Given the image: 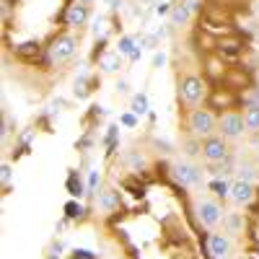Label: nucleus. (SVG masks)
Segmentation results:
<instances>
[{
  "instance_id": "obj_1",
  "label": "nucleus",
  "mask_w": 259,
  "mask_h": 259,
  "mask_svg": "<svg viewBox=\"0 0 259 259\" xmlns=\"http://www.w3.org/2000/svg\"><path fill=\"white\" fill-rule=\"evenodd\" d=\"M187 127L194 138H207V135H212V130L218 127V119H215V114L210 109H192Z\"/></svg>"
},
{
  "instance_id": "obj_2",
  "label": "nucleus",
  "mask_w": 259,
  "mask_h": 259,
  "mask_svg": "<svg viewBox=\"0 0 259 259\" xmlns=\"http://www.w3.org/2000/svg\"><path fill=\"white\" fill-rule=\"evenodd\" d=\"M200 153L207 163H218L228 158V140L223 135H207L200 143Z\"/></svg>"
},
{
  "instance_id": "obj_3",
  "label": "nucleus",
  "mask_w": 259,
  "mask_h": 259,
  "mask_svg": "<svg viewBox=\"0 0 259 259\" xmlns=\"http://www.w3.org/2000/svg\"><path fill=\"white\" fill-rule=\"evenodd\" d=\"M218 133H221L226 140H239V138L246 133L244 114H239V112H226V114L218 119Z\"/></svg>"
},
{
  "instance_id": "obj_4",
  "label": "nucleus",
  "mask_w": 259,
  "mask_h": 259,
  "mask_svg": "<svg viewBox=\"0 0 259 259\" xmlns=\"http://www.w3.org/2000/svg\"><path fill=\"white\" fill-rule=\"evenodd\" d=\"M75 50H78V39L70 36V34H62L50 45V60L55 65H62V62H68L75 55Z\"/></svg>"
},
{
  "instance_id": "obj_5",
  "label": "nucleus",
  "mask_w": 259,
  "mask_h": 259,
  "mask_svg": "<svg viewBox=\"0 0 259 259\" xmlns=\"http://www.w3.org/2000/svg\"><path fill=\"white\" fill-rule=\"evenodd\" d=\"M179 96H182V101L189 104V106L200 104L202 96H205V83H202V78H197V75L182 78V83H179Z\"/></svg>"
},
{
  "instance_id": "obj_6",
  "label": "nucleus",
  "mask_w": 259,
  "mask_h": 259,
  "mask_svg": "<svg viewBox=\"0 0 259 259\" xmlns=\"http://www.w3.org/2000/svg\"><path fill=\"white\" fill-rule=\"evenodd\" d=\"M197 218L202 226L212 228V226H218L221 218H223V207L215 202V200H200L197 202Z\"/></svg>"
},
{
  "instance_id": "obj_7",
  "label": "nucleus",
  "mask_w": 259,
  "mask_h": 259,
  "mask_svg": "<svg viewBox=\"0 0 259 259\" xmlns=\"http://www.w3.org/2000/svg\"><path fill=\"white\" fill-rule=\"evenodd\" d=\"M174 179L182 184V187H197L200 184V168L194 166V163H189V161H179V163H174Z\"/></svg>"
},
{
  "instance_id": "obj_8",
  "label": "nucleus",
  "mask_w": 259,
  "mask_h": 259,
  "mask_svg": "<svg viewBox=\"0 0 259 259\" xmlns=\"http://www.w3.org/2000/svg\"><path fill=\"white\" fill-rule=\"evenodd\" d=\"M231 200L236 205H249L254 200V184L251 182H244V179H236L231 184Z\"/></svg>"
},
{
  "instance_id": "obj_9",
  "label": "nucleus",
  "mask_w": 259,
  "mask_h": 259,
  "mask_svg": "<svg viewBox=\"0 0 259 259\" xmlns=\"http://www.w3.org/2000/svg\"><path fill=\"white\" fill-rule=\"evenodd\" d=\"M207 249H210L212 259H228L231 256V239L223 233H212L207 239Z\"/></svg>"
},
{
  "instance_id": "obj_10",
  "label": "nucleus",
  "mask_w": 259,
  "mask_h": 259,
  "mask_svg": "<svg viewBox=\"0 0 259 259\" xmlns=\"http://www.w3.org/2000/svg\"><path fill=\"white\" fill-rule=\"evenodd\" d=\"M85 21H89V6L78 0V3H73L68 8V13H65V24L68 26H83Z\"/></svg>"
},
{
  "instance_id": "obj_11",
  "label": "nucleus",
  "mask_w": 259,
  "mask_h": 259,
  "mask_svg": "<svg viewBox=\"0 0 259 259\" xmlns=\"http://www.w3.org/2000/svg\"><path fill=\"white\" fill-rule=\"evenodd\" d=\"M99 207L104 210V212H112V210H119V205H122V200H119V192L117 189H104L101 194H99Z\"/></svg>"
},
{
  "instance_id": "obj_12",
  "label": "nucleus",
  "mask_w": 259,
  "mask_h": 259,
  "mask_svg": "<svg viewBox=\"0 0 259 259\" xmlns=\"http://www.w3.org/2000/svg\"><path fill=\"white\" fill-rule=\"evenodd\" d=\"M168 18H171V26H184V24H189L192 11L184 6V0H182V3H174V6H171Z\"/></svg>"
},
{
  "instance_id": "obj_13",
  "label": "nucleus",
  "mask_w": 259,
  "mask_h": 259,
  "mask_svg": "<svg viewBox=\"0 0 259 259\" xmlns=\"http://www.w3.org/2000/svg\"><path fill=\"white\" fill-rule=\"evenodd\" d=\"M99 68H101L104 73H117V70L122 68V57H119V52H106V55H101Z\"/></svg>"
},
{
  "instance_id": "obj_14",
  "label": "nucleus",
  "mask_w": 259,
  "mask_h": 259,
  "mask_svg": "<svg viewBox=\"0 0 259 259\" xmlns=\"http://www.w3.org/2000/svg\"><path fill=\"white\" fill-rule=\"evenodd\" d=\"M83 182H80V174L78 171H70L68 174V194L70 197H83Z\"/></svg>"
},
{
  "instance_id": "obj_15",
  "label": "nucleus",
  "mask_w": 259,
  "mask_h": 259,
  "mask_svg": "<svg viewBox=\"0 0 259 259\" xmlns=\"http://www.w3.org/2000/svg\"><path fill=\"white\" fill-rule=\"evenodd\" d=\"M244 122L249 133H259V106H249L244 112Z\"/></svg>"
},
{
  "instance_id": "obj_16",
  "label": "nucleus",
  "mask_w": 259,
  "mask_h": 259,
  "mask_svg": "<svg viewBox=\"0 0 259 259\" xmlns=\"http://www.w3.org/2000/svg\"><path fill=\"white\" fill-rule=\"evenodd\" d=\"M210 174H212V179H221V177L231 174V158L218 161V163H210Z\"/></svg>"
},
{
  "instance_id": "obj_17",
  "label": "nucleus",
  "mask_w": 259,
  "mask_h": 259,
  "mask_svg": "<svg viewBox=\"0 0 259 259\" xmlns=\"http://www.w3.org/2000/svg\"><path fill=\"white\" fill-rule=\"evenodd\" d=\"M130 109H133V114H145L148 112V96L145 94H135L133 96V104H130Z\"/></svg>"
},
{
  "instance_id": "obj_18",
  "label": "nucleus",
  "mask_w": 259,
  "mask_h": 259,
  "mask_svg": "<svg viewBox=\"0 0 259 259\" xmlns=\"http://www.w3.org/2000/svg\"><path fill=\"white\" fill-rule=\"evenodd\" d=\"M210 189L218 194V197H231V184L226 179H212L210 182Z\"/></svg>"
},
{
  "instance_id": "obj_19",
  "label": "nucleus",
  "mask_w": 259,
  "mask_h": 259,
  "mask_svg": "<svg viewBox=\"0 0 259 259\" xmlns=\"http://www.w3.org/2000/svg\"><path fill=\"white\" fill-rule=\"evenodd\" d=\"M85 210H83V205L80 202H75V200H70L68 205H65V218L68 221H75V218H80Z\"/></svg>"
},
{
  "instance_id": "obj_20",
  "label": "nucleus",
  "mask_w": 259,
  "mask_h": 259,
  "mask_svg": "<svg viewBox=\"0 0 259 259\" xmlns=\"http://www.w3.org/2000/svg\"><path fill=\"white\" fill-rule=\"evenodd\" d=\"M117 47H119L117 52H119V55H127V57H133V52L138 50V47H135V39H133V36H122Z\"/></svg>"
},
{
  "instance_id": "obj_21",
  "label": "nucleus",
  "mask_w": 259,
  "mask_h": 259,
  "mask_svg": "<svg viewBox=\"0 0 259 259\" xmlns=\"http://www.w3.org/2000/svg\"><path fill=\"white\" fill-rule=\"evenodd\" d=\"M241 104L246 106H259V89H249L246 94H241Z\"/></svg>"
},
{
  "instance_id": "obj_22",
  "label": "nucleus",
  "mask_w": 259,
  "mask_h": 259,
  "mask_svg": "<svg viewBox=\"0 0 259 259\" xmlns=\"http://www.w3.org/2000/svg\"><path fill=\"white\" fill-rule=\"evenodd\" d=\"M236 171H239V179H244V182H251V184H254V177H256V174H254V166H251V163H241Z\"/></svg>"
},
{
  "instance_id": "obj_23",
  "label": "nucleus",
  "mask_w": 259,
  "mask_h": 259,
  "mask_svg": "<svg viewBox=\"0 0 259 259\" xmlns=\"http://www.w3.org/2000/svg\"><path fill=\"white\" fill-rule=\"evenodd\" d=\"M127 163L133 166V168H140V166L145 163V158H143V156H138V153H127Z\"/></svg>"
},
{
  "instance_id": "obj_24",
  "label": "nucleus",
  "mask_w": 259,
  "mask_h": 259,
  "mask_svg": "<svg viewBox=\"0 0 259 259\" xmlns=\"http://www.w3.org/2000/svg\"><path fill=\"white\" fill-rule=\"evenodd\" d=\"M60 254H62V244H60V241L47 249V259H60Z\"/></svg>"
},
{
  "instance_id": "obj_25",
  "label": "nucleus",
  "mask_w": 259,
  "mask_h": 259,
  "mask_svg": "<svg viewBox=\"0 0 259 259\" xmlns=\"http://www.w3.org/2000/svg\"><path fill=\"white\" fill-rule=\"evenodd\" d=\"M73 259H96V254L89 251V249H75L73 251Z\"/></svg>"
},
{
  "instance_id": "obj_26",
  "label": "nucleus",
  "mask_w": 259,
  "mask_h": 259,
  "mask_svg": "<svg viewBox=\"0 0 259 259\" xmlns=\"http://www.w3.org/2000/svg\"><path fill=\"white\" fill-rule=\"evenodd\" d=\"M104 26H106L104 18H96V21H94V34H96V36H104Z\"/></svg>"
},
{
  "instance_id": "obj_27",
  "label": "nucleus",
  "mask_w": 259,
  "mask_h": 259,
  "mask_svg": "<svg viewBox=\"0 0 259 259\" xmlns=\"http://www.w3.org/2000/svg\"><path fill=\"white\" fill-rule=\"evenodd\" d=\"M119 122H122V124H127V127H135V124H138V119H135L133 114H122V117H119Z\"/></svg>"
},
{
  "instance_id": "obj_28",
  "label": "nucleus",
  "mask_w": 259,
  "mask_h": 259,
  "mask_svg": "<svg viewBox=\"0 0 259 259\" xmlns=\"http://www.w3.org/2000/svg\"><path fill=\"white\" fill-rule=\"evenodd\" d=\"M184 6H187L192 13H197V11H200V0H184Z\"/></svg>"
},
{
  "instance_id": "obj_29",
  "label": "nucleus",
  "mask_w": 259,
  "mask_h": 259,
  "mask_svg": "<svg viewBox=\"0 0 259 259\" xmlns=\"http://www.w3.org/2000/svg\"><path fill=\"white\" fill-rule=\"evenodd\" d=\"M163 62H166V55H163V52H158V55L153 57V68H161Z\"/></svg>"
},
{
  "instance_id": "obj_30",
  "label": "nucleus",
  "mask_w": 259,
  "mask_h": 259,
  "mask_svg": "<svg viewBox=\"0 0 259 259\" xmlns=\"http://www.w3.org/2000/svg\"><path fill=\"white\" fill-rule=\"evenodd\" d=\"M3 182H6V184L11 182V166H8V163L3 166Z\"/></svg>"
},
{
  "instance_id": "obj_31",
  "label": "nucleus",
  "mask_w": 259,
  "mask_h": 259,
  "mask_svg": "<svg viewBox=\"0 0 259 259\" xmlns=\"http://www.w3.org/2000/svg\"><path fill=\"white\" fill-rule=\"evenodd\" d=\"M228 226H231V231H236V228H239V218H236V215H233V218H228Z\"/></svg>"
},
{
  "instance_id": "obj_32",
  "label": "nucleus",
  "mask_w": 259,
  "mask_h": 259,
  "mask_svg": "<svg viewBox=\"0 0 259 259\" xmlns=\"http://www.w3.org/2000/svg\"><path fill=\"white\" fill-rule=\"evenodd\" d=\"M117 89H119V91H122V94H127V89H130V85H127V83H124V80H119V85H117Z\"/></svg>"
},
{
  "instance_id": "obj_33",
  "label": "nucleus",
  "mask_w": 259,
  "mask_h": 259,
  "mask_svg": "<svg viewBox=\"0 0 259 259\" xmlns=\"http://www.w3.org/2000/svg\"><path fill=\"white\" fill-rule=\"evenodd\" d=\"M254 13H256V18H259V0H254Z\"/></svg>"
},
{
  "instance_id": "obj_34",
  "label": "nucleus",
  "mask_w": 259,
  "mask_h": 259,
  "mask_svg": "<svg viewBox=\"0 0 259 259\" xmlns=\"http://www.w3.org/2000/svg\"><path fill=\"white\" fill-rule=\"evenodd\" d=\"M80 3H85V6H89V3H94V0H80Z\"/></svg>"
},
{
  "instance_id": "obj_35",
  "label": "nucleus",
  "mask_w": 259,
  "mask_h": 259,
  "mask_svg": "<svg viewBox=\"0 0 259 259\" xmlns=\"http://www.w3.org/2000/svg\"><path fill=\"white\" fill-rule=\"evenodd\" d=\"M256 41H259V34H256Z\"/></svg>"
}]
</instances>
